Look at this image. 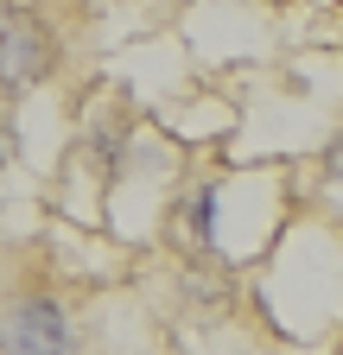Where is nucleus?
I'll return each instance as SVG.
<instances>
[{
  "mask_svg": "<svg viewBox=\"0 0 343 355\" xmlns=\"http://www.w3.org/2000/svg\"><path fill=\"white\" fill-rule=\"evenodd\" d=\"M7 153H13V127H7V114H0V165H7Z\"/></svg>",
  "mask_w": 343,
  "mask_h": 355,
  "instance_id": "4",
  "label": "nucleus"
},
{
  "mask_svg": "<svg viewBox=\"0 0 343 355\" xmlns=\"http://www.w3.org/2000/svg\"><path fill=\"white\" fill-rule=\"evenodd\" d=\"M0 355H83L58 298H19L0 318Z\"/></svg>",
  "mask_w": 343,
  "mask_h": 355,
  "instance_id": "2",
  "label": "nucleus"
},
{
  "mask_svg": "<svg viewBox=\"0 0 343 355\" xmlns=\"http://www.w3.org/2000/svg\"><path fill=\"white\" fill-rule=\"evenodd\" d=\"M58 64V32L51 19L26 7V0H0V89L7 96H26L51 76Z\"/></svg>",
  "mask_w": 343,
  "mask_h": 355,
  "instance_id": "1",
  "label": "nucleus"
},
{
  "mask_svg": "<svg viewBox=\"0 0 343 355\" xmlns=\"http://www.w3.org/2000/svg\"><path fill=\"white\" fill-rule=\"evenodd\" d=\"M210 216H217V191H197V209H191V229H197V241H210Z\"/></svg>",
  "mask_w": 343,
  "mask_h": 355,
  "instance_id": "3",
  "label": "nucleus"
}]
</instances>
